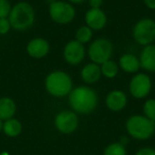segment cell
I'll use <instances>...</instances> for the list:
<instances>
[{"label":"cell","instance_id":"8fae6325","mask_svg":"<svg viewBox=\"0 0 155 155\" xmlns=\"http://www.w3.org/2000/svg\"><path fill=\"white\" fill-rule=\"evenodd\" d=\"M55 126L64 134H71L78 126V118L73 112L63 111L55 117Z\"/></svg>","mask_w":155,"mask_h":155},{"label":"cell","instance_id":"7402d4cb","mask_svg":"<svg viewBox=\"0 0 155 155\" xmlns=\"http://www.w3.org/2000/svg\"><path fill=\"white\" fill-rule=\"evenodd\" d=\"M143 112L148 119L155 122V99H149L144 103Z\"/></svg>","mask_w":155,"mask_h":155},{"label":"cell","instance_id":"5bb4252c","mask_svg":"<svg viewBox=\"0 0 155 155\" xmlns=\"http://www.w3.org/2000/svg\"><path fill=\"white\" fill-rule=\"evenodd\" d=\"M127 104V97L125 94L119 90L112 91L106 97V105L113 112H119L123 110Z\"/></svg>","mask_w":155,"mask_h":155},{"label":"cell","instance_id":"4fadbf2b","mask_svg":"<svg viewBox=\"0 0 155 155\" xmlns=\"http://www.w3.org/2000/svg\"><path fill=\"white\" fill-rule=\"evenodd\" d=\"M141 67L148 72H155V45L151 44L143 47L140 54Z\"/></svg>","mask_w":155,"mask_h":155},{"label":"cell","instance_id":"4dcf8cb0","mask_svg":"<svg viewBox=\"0 0 155 155\" xmlns=\"http://www.w3.org/2000/svg\"><path fill=\"white\" fill-rule=\"evenodd\" d=\"M2 127H3V124H2V122H1V119H0V130L2 129Z\"/></svg>","mask_w":155,"mask_h":155},{"label":"cell","instance_id":"30bf717a","mask_svg":"<svg viewBox=\"0 0 155 155\" xmlns=\"http://www.w3.org/2000/svg\"><path fill=\"white\" fill-rule=\"evenodd\" d=\"M84 21L93 31H101L107 25V15L101 8H90L84 15Z\"/></svg>","mask_w":155,"mask_h":155},{"label":"cell","instance_id":"7a4b0ae2","mask_svg":"<svg viewBox=\"0 0 155 155\" xmlns=\"http://www.w3.org/2000/svg\"><path fill=\"white\" fill-rule=\"evenodd\" d=\"M69 102L75 112L89 114L95 109L98 98L93 89L86 86H80L72 91Z\"/></svg>","mask_w":155,"mask_h":155},{"label":"cell","instance_id":"484cf974","mask_svg":"<svg viewBox=\"0 0 155 155\" xmlns=\"http://www.w3.org/2000/svg\"><path fill=\"white\" fill-rule=\"evenodd\" d=\"M90 8H101L104 5V0H89Z\"/></svg>","mask_w":155,"mask_h":155},{"label":"cell","instance_id":"e0dca14e","mask_svg":"<svg viewBox=\"0 0 155 155\" xmlns=\"http://www.w3.org/2000/svg\"><path fill=\"white\" fill-rule=\"evenodd\" d=\"M15 113V104L10 98L0 99V119L8 120Z\"/></svg>","mask_w":155,"mask_h":155},{"label":"cell","instance_id":"d4e9b609","mask_svg":"<svg viewBox=\"0 0 155 155\" xmlns=\"http://www.w3.org/2000/svg\"><path fill=\"white\" fill-rule=\"evenodd\" d=\"M135 155H155V150L153 148L145 147L139 150Z\"/></svg>","mask_w":155,"mask_h":155},{"label":"cell","instance_id":"52a82bcc","mask_svg":"<svg viewBox=\"0 0 155 155\" xmlns=\"http://www.w3.org/2000/svg\"><path fill=\"white\" fill-rule=\"evenodd\" d=\"M114 53V45L107 38H97L88 47V55L93 63L102 64L111 59Z\"/></svg>","mask_w":155,"mask_h":155},{"label":"cell","instance_id":"4316f807","mask_svg":"<svg viewBox=\"0 0 155 155\" xmlns=\"http://www.w3.org/2000/svg\"><path fill=\"white\" fill-rule=\"evenodd\" d=\"M143 2L147 8L151 10H155V0H143Z\"/></svg>","mask_w":155,"mask_h":155},{"label":"cell","instance_id":"603a6c76","mask_svg":"<svg viewBox=\"0 0 155 155\" xmlns=\"http://www.w3.org/2000/svg\"><path fill=\"white\" fill-rule=\"evenodd\" d=\"M12 5L9 0H0V18H8Z\"/></svg>","mask_w":155,"mask_h":155},{"label":"cell","instance_id":"9a60e30c","mask_svg":"<svg viewBox=\"0 0 155 155\" xmlns=\"http://www.w3.org/2000/svg\"><path fill=\"white\" fill-rule=\"evenodd\" d=\"M119 66L125 73H136L140 67V60L133 54H124L119 59Z\"/></svg>","mask_w":155,"mask_h":155},{"label":"cell","instance_id":"ac0fdd59","mask_svg":"<svg viewBox=\"0 0 155 155\" xmlns=\"http://www.w3.org/2000/svg\"><path fill=\"white\" fill-rule=\"evenodd\" d=\"M94 35V31L86 25L80 26L75 32V40L79 43L85 45L89 43Z\"/></svg>","mask_w":155,"mask_h":155},{"label":"cell","instance_id":"7c38bea8","mask_svg":"<svg viewBox=\"0 0 155 155\" xmlns=\"http://www.w3.org/2000/svg\"><path fill=\"white\" fill-rule=\"evenodd\" d=\"M50 51L49 42L43 37H35L31 39L26 45V53L29 56L41 59L48 54Z\"/></svg>","mask_w":155,"mask_h":155},{"label":"cell","instance_id":"ffe728a7","mask_svg":"<svg viewBox=\"0 0 155 155\" xmlns=\"http://www.w3.org/2000/svg\"><path fill=\"white\" fill-rule=\"evenodd\" d=\"M101 72L107 78H114L119 72V65L110 59L101 64Z\"/></svg>","mask_w":155,"mask_h":155},{"label":"cell","instance_id":"6da1fadb","mask_svg":"<svg viewBox=\"0 0 155 155\" xmlns=\"http://www.w3.org/2000/svg\"><path fill=\"white\" fill-rule=\"evenodd\" d=\"M11 26L15 31L23 32L30 29L35 21V12L32 5L27 2H18L12 6L8 15Z\"/></svg>","mask_w":155,"mask_h":155},{"label":"cell","instance_id":"3957f363","mask_svg":"<svg viewBox=\"0 0 155 155\" xmlns=\"http://www.w3.org/2000/svg\"><path fill=\"white\" fill-rule=\"evenodd\" d=\"M126 129L133 138L137 140H146L154 134L155 123L146 116L134 115L128 119Z\"/></svg>","mask_w":155,"mask_h":155},{"label":"cell","instance_id":"44dd1931","mask_svg":"<svg viewBox=\"0 0 155 155\" xmlns=\"http://www.w3.org/2000/svg\"><path fill=\"white\" fill-rule=\"evenodd\" d=\"M104 155H126V149L121 143H112L105 148Z\"/></svg>","mask_w":155,"mask_h":155},{"label":"cell","instance_id":"9c48e42d","mask_svg":"<svg viewBox=\"0 0 155 155\" xmlns=\"http://www.w3.org/2000/svg\"><path fill=\"white\" fill-rule=\"evenodd\" d=\"M63 54L64 60L68 64L72 65H76L84 59L85 56L84 45L79 43L75 39L71 40L64 45Z\"/></svg>","mask_w":155,"mask_h":155},{"label":"cell","instance_id":"8992f818","mask_svg":"<svg viewBox=\"0 0 155 155\" xmlns=\"http://www.w3.org/2000/svg\"><path fill=\"white\" fill-rule=\"evenodd\" d=\"M133 37L140 45L146 46L155 41V21L145 17L136 22L133 27Z\"/></svg>","mask_w":155,"mask_h":155},{"label":"cell","instance_id":"f1b7e54d","mask_svg":"<svg viewBox=\"0 0 155 155\" xmlns=\"http://www.w3.org/2000/svg\"><path fill=\"white\" fill-rule=\"evenodd\" d=\"M48 3H49V5L51 4V3H53V2H54V1H56V0H46Z\"/></svg>","mask_w":155,"mask_h":155},{"label":"cell","instance_id":"cb8c5ba5","mask_svg":"<svg viewBox=\"0 0 155 155\" xmlns=\"http://www.w3.org/2000/svg\"><path fill=\"white\" fill-rule=\"evenodd\" d=\"M12 26L8 18H0V35H5L9 33Z\"/></svg>","mask_w":155,"mask_h":155},{"label":"cell","instance_id":"5b68a950","mask_svg":"<svg viewBox=\"0 0 155 155\" xmlns=\"http://www.w3.org/2000/svg\"><path fill=\"white\" fill-rule=\"evenodd\" d=\"M48 14L53 22L58 25H68L74 20L76 10L71 3L56 0L49 5Z\"/></svg>","mask_w":155,"mask_h":155},{"label":"cell","instance_id":"ba28073f","mask_svg":"<svg viewBox=\"0 0 155 155\" xmlns=\"http://www.w3.org/2000/svg\"><path fill=\"white\" fill-rule=\"evenodd\" d=\"M152 89V81L146 74H138L134 75L130 82L131 94L137 98L142 99L146 97Z\"/></svg>","mask_w":155,"mask_h":155},{"label":"cell","instance_id":"d6986e66","mask_svg":"<svg viewBox=\"0 0 155 155\" xmlns=\"http://www.w3.org/2000/svg\"><path fill=\"white\" fill-rule=\"evenodd\" d=\"M4 132L6 135L10 137H15L17 136L21 131H22V125L21 124L15 119H8L5 124L3 125Z\"/></svg>","mask_w":155,"mask_h":155},{"label":"cell","instance_id":"2e32d148","mask_svg":"<svg viewBox=\"0 0 155 155\" xmlns=\"http://www.w3.org/2000/svg\"><path fill=\"white\" fill-rule=\"evenodd\" d=\"M102 75L101 67L99 64L94 63L87 64L84 66L81 71V76L83 80L87 84H94L96 83Z\"/></svg>","mask_w":155,"mask_h":155},{"label":"cell","instance_id":"f546056e","mask_svg":"<svg viewBox=\"0 0 155 155\" xmlns=\"http://www.w3.org/2000/svg\"><path fill=\"white\" fill-rule=\"evenodd\" d=\"M0 155H9V153H6V152H4V153H2Z\"/></svg>","mask_w":155,"mask_h":155},{"label":"cell","instance_id":"277c9868","mask_svg":"<svg viewBox=\"0 0 155 155\" xmlns=\"http://www.w3.org/2000/svg\"><path fill=\"white\" fill-rule=\"evenodd\" d=\"M72 79L63 71H54L48 74L45 80L47 91L54 96H64L72 90Z\"/></svg>","mask_w":155,"mask_h":155},{"label":"cell","instance_id":"83f0119b","mask_svg":"<svg viewBox=\"0 0 155 155\" xmlns=\"http://www.w3.org/2000/svg\"><path fill=\"white\" fill-rule=\"evenodd\" d=\"M69 3H71L72 5H78V4H82L84 3L85 0H67Z\"/></svg>","mask_w":155,"mask_h":155}]
</instances>
